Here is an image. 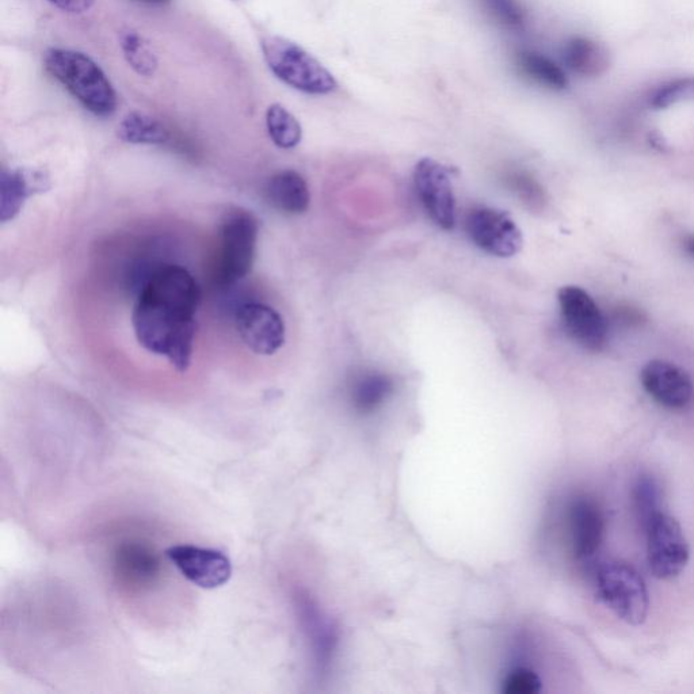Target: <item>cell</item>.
<instances>
[{
  "label": "cell",
  "mask_w": 694,
  "mask_h": 694,
  "mask_svg": "<svg viewBox=\"0 0 694 694\" xmlns=\"http://www.w3.org/2000/svg\"><path fill=\"white\" fill-rule=\"evenodd\" d=\"M616 319L627 324H639L644 320L642 312L631 307H620L616 311Z\"/></svg>",
  "instance_id": "cell-29"
},
{
  "label": "cell",
  "mask_w": 694,
  "mask_h": 694,
  "mask_svg": "<svg viewBox=\"0 0 694 694\" xmlns=\"http://www.w3.org/2000/svg\"><path fill=\"white\" fill-rule=\"evenodd\" d=\"M236 329L244 345L261 356H272L284 346L285 323L274 308L246 303L236 311Z\"/></svg>",
  "instance_id": "cell-12"
},
{
  "label": "cell",
  "mask_w": 694,
  "mask_h": 694,
  "mask_svg": "<svg viewBox=\"0 0 694 694\" xmlns=\"http://www.w3.org/2000/svg\"><path fill=\"white\" fill-rule=\"evenodd\" d=\"M563 60L575 74L597 78L609 70L608 49L587 37H573L564 44Z\"/></svg>",
  "instance_id": "cell-19"
},
{
  "label": "cell",
  "mask_w": 694,
  "mask_h": 694,
  "mask_svg": "<svg viewBox=\"0 0 694 694\" xmlns=\"http://www.w3.org/2000/svg\"><path fill=\"white\" fill-rule=\"evenodd\" d=\"M160 559L155 549L141 541H125L114 552L116 577L133 589L154 585L160 574Z\"/></svg>",
  "instance_id": "cell-15"
},
{
  "label": "cell",
  "mask_w": 694,
  "mask_h": 694,
  "mask_svg": "<svg viewBox=\"0 0 694 694\" xmlns=\"http://www.w3.org/2000/svg\"><path fill=\"white\" fill-rule=\"evenodd\" d=\"M647 533L648 567L658 579H673L689 562V545L681 525L662 513L644 529Z\"/></svg>",
  "instance_id": "cell-8"
},
{
  "label": "cell",
  "mask_w": 694,
  "mask_h": 694,
  "mask_svg": "<svg viewBox=\"0 0 694 694\" xmlns=\"http://www.w3.org/2000/svg\"><path fill=\"white\" fill-rule=\"evenodd\" d=\"M465 231L476 247L494 257H513L520 253L524 243L516 221L493 208L472 209L465 220Z\"/></svg>",
  "instance_id": "cell-9"
},
{
  "label": "cell",
  "mask_w": 694,
  "mask_h": 694,
  "mask_svg": "<svg viewBox=\"0 0 694 694\" xmlns=\"http://www.w3.org/2000/svg\"><path fill=\"white\" fill-rule=\"evenodd\" d=\"M266 127L270 139L282 150H292L299 146L303 131L300 122L284 106L274 104L266 113Z\"/></svg>",
  "instance_id": "cell-22"
},
{
  "label": "cell",
  "mask_w": 694,
  "mask_h": 694,
  "mask_svg": "<svg viewBox=\"0 0 694 694\" xmlns=\"http://www.w3.org/2000/svg\"><path fill=\"white\" fill-rule=\"evenodd\" d=\"M200 303L201 289L188 270L169 263L154 266L136 288L132 323L137 341L166 357L178 372L188 371Z\"/></svg>",
  "instance_id": "cell-1"
},
{
  "label": "cell",
  "mask_w": 694,
  "mask_h": 694,
  "mask_svg": "<svg viewBox=\"0 0 694 694\" xmlns=\"http://www.w3.org/2000/svg\"><path fill=\"white\" fill-rule=\"evenodd\" d=\"M395 392L392 377L385 373L366 371L354 377L349 385V400L361 417L376 414Z\"/></svg>",
  "instance_id": "cell-18"
},
{
  "label": "cell",
  "mask_w": 694,
  "mask_h": 694,
  "mask_svg": "<svg viewBox=\"0 0 694 694\" xmlns=\"http://www.w3.org/2000/svg\"><path fill=\"white\" fill-rule=\"evenodd\" d=\"M510 179H512L513 188L524 200L535 202V204L544 201L543 189L528 175H513Z\"/></svg>",
  "instance_id": "cell-27"
},
{
  "label": "cell",
  "mask_w": 694,
  "mask_h": 694,
  "mask_svg": "<svg viewBox=\"0 0 694 694\" xmlns=\"http://www.w3.org/2000/svg\"><path fill=\"white\" fill-rule=\"evenodd\" d=\"M121 49L129 66L140 76L151 78L158 70V59L143 36L133 30L121 33Z\"/></svg>",
  "instance_id": "cell-23"
},
{
  "label": "cell",
  "mask_w": 694,
  "mask_h": 694,
  "mask_svg": "<svg viewBox=\"0 0 694 694\" xmlns=\"http://www.w3.org/2000/svg\"><path fill=\"white\" fill-rule=\"evenodd\" d=\"M662 502V487L658 480L652 475L640 476L635 484V505L643 529L663 513Z\"/></svg>",
  "instance_id": "cell-24"
},
{
  "label": "cell",
  "mask_w": 694,
  "mask_h": 694,
  "mask_svg": "<svg viewBox=\"0 0 694 694\" xmlns=\"http://www.w3.org/2000/svg\"><path fill=\"white\" fill-rule=\"evenodd\" d=\"M139 2L147 3V5L152 6H163L167 5V3H170L171 0H139Z\"/></svg>",
  "instance_id": "cell-31"
},
{
  "label": "cell",
  "mask_w": 694,
  "mask_h": 694,
  "mask_svg": "<svg viewBox=\"0 0 694 694\" xmlns=\"http://www.w3.org/2000/svg\"><path fill=\"white\" fill-rule=\"evenodd\" d=\"M44 67L90 113L108 117L116 112V90L102 68L85 53L49 49L44 56Z\"/></svg>",
  "instance_id": "cell-2"
},
{
  "label": "cell",
  "mask_w": 694,
  "mask_h": 694,
  "mask_svg": "<svg viewBox=\"0 0 694 694\" xmlns=\"http://www.w3.org/2000/svg\"><path fill=\"white\" fill-rule=\"evenodd\" d=\"M517 64L528 78L548 89L559 91L568 87L567 75L563 68L541 53L522 51L517 55Z\"/></svg>",
  "instance_id": "cell-21"
},
{
  "label": "cell",
  "mask_w": 694,
  "mask_h": 694,
  "mask_svg": "<svg viewBox=\"0 0 694 694\" xmlns=\"http://www.w3.org/2000/svg\"><path fill=\"white\" fill-rule=\"evenodd\" d=\"M261 48L269 70L292 89L311 95H326L337 90L333 74L291 40L268 36L263 38Z\"/></svg>",
  "instance_id": "cell-3"
},
{
  "label": "cell",
  "mask_w": 694,
  "mask_h": 694,
  "mask_svg": "<svg viewBox=\"0 0 694 694\" xmlns=\"http://www.w3.org/2000/svg\"><path fill=\"white\" fill-rule=\"evenodd\" d=\"M415 190L427 215L442 230L456 226V198L449 170L434 159L419 160L414 170Z\"/></svg>",
  "instance_id": "cell-10"
},
{
  "label": "cell",
  "mask_w": 694,
  "mask_h": 694,
  "mask_svg": "<svg viewBox=\"0 0 694 694\" xmlns=\"http://www.w3.org/2000/svg\"><path fill=\"white\" fill-rule=\"evenodd\" d=\"M57 9L70 14H83L94 6L95 0H48Z\"/></svg>",
  "instance_id": "cell-28"
},
{
  "label": "cell",
  "mask_w": 694,
  "mask_h": 694,
  "mask_svg": "<svg viewBox=\"0 0 694 694\" xmlns=\"http://www.w3.org/2000/svg\"><path fill=\"white\" fill-rule=\"evenodd\" d=\"M257 240L258 220L253 213L243 209L227 213L220 228L217 284L230 287L251 272L257 253Z\"/></svg>",
  "instance_id": "cell-4"
},
{
  "label": "cell",
  "mask_w": 694,
  "mask_h": 694,
  "mask_svg": "<svg viewBox=\"0 0 694 694\" xmlns=\"http://www.w3.org/2000/svg\"><path fill=\"white\" fill-rule=\"evenodd\" d=\"M682 249L685 250L686 254L694 258V234L686 235L682 238Z\"/></svg>",
  "instance_id": "cell-30"
},
{
  "label": "cell",
  "mask_w": 694,
  "mask_h": 694,
  "mask_svg": "<svg viewBox=\"0 0 694 694\" xmlns=\"http://www.w3.org/2000/svg\"><path fill=\"white\" fill-rule=\"evenodd\" d=\"M564 329L583 349L601 352L608 342V323L585 289L568 285L558 293Z\"/></svg>",
  "instance_id": "cell-6"
},
{
  "label": "cell",
  "mask_w": 694,
  "mask_h": 694,
  "mask_svg": "<svg viewBox=\"0 0 694 694\" xmlns=\"http://www.w3.org/2000/svg\"><path fill=\"white\" fill-rule=\"evenodd\" d=\"M487 14L509 30L524 29L526 17L518 0H480Z\"/></svg>",
  "instance_id": "cell-26"
},
{
  "label": "cell",
  "mask_w": 694,
  "mask_h": 694,
  "mask_svg": "<svg viewBox=\"0 0 694 694\" xmlns=\"http://www.w3.org/2000/svg\"><path fill=\"white\" fill-rule=\"evenodd\" d=\"M643 388L655 402L670 410H682L693 399V383L688 373L671 362L654 360L640 373Z\"/></svg>",
  "instance_id": "cell-14"
},
{
  "label": "cell",
  "mask_w": 694,
  "mask_h": 694,
  "mask_svg": "<svg viewBox=\"0 0 694 694\" xmlns=\"http://www.w3.org/2000/svg\"><path fill=\"white\" fill-rule=\"evenodd\" d=\"M49 188V179L41 171L26 169L3 170L0 177V221L15 219L33 194Z\"/></svg>",
  "instance_id": "cell-16"
},
{
  "label": "cell",
  "mask_w": 694,
  "mask_h": 694,
  "mask_svg": "<svg viewBox=\"0 0 694 694\" xmlns=\"http://www.w3.org/2000/svg\"><path fill=\"white\" fill-rule=\"evenodd\" d=\"M601 601L627 624L640 625L647 619L650 598L642 575L631 564L608 562L597 571Z\"/></svg>",
  "instance_id": "cell-5"
},
{
  "label": "cell",
  "mask_w": 694,
  "mask_h": 694,
  "mask_svg": "<svg viewBox=\"0 0 694 694\" xmlns=\"http://www.w3.org/2000/svg\"><path fill=\"white\" fill-rule=\"evenodd\" d=\"M165 555L183 578L201 589H217L232 577L231 560L219 549L178 544L167 548Z\"/></svg>",
  "instance_id": "cell-11"
},
{
  "label": "cell",
  "mask_w": 694,
  "mask_h": 694,
  "mask_svg": "<svg viewBox=\"0 0 694 694\" xmlns=\"http://www.w3.org/2000/svg\"><path fill=\"white\" fill-rule=\"evenodd\" d=\"M293 598L301 629L310 647L316 676L323 680L329 677L338 655V629L307 591L297 590Z\"/></svg>",
  "instance_id": "cell-7"
},
{
  "label": "cell",
  "mask_w": 694,
  "mask_h": 694,
  "mask_svg": "<svg viewBox=\"0 0 694 694\" xmlns=\"http://www.w3.org/2000/svg\"><path fill=\"white\" fill-rule=\"evenodd\" d=\"M694 99V76L674 79L665 83L652 93L650 105L652 108L661 110L670 108L681 102L693 101Z\"/></svg>",
  "instance_id": "cell-25"
},
{
  "label": "cell",
  "mask_w": 694,
  "mask_h": 694,
  "mask_svg": "<svg viewBox=\"0 0 694 694\" xmlns=\"http://www.w3.org/2000/svg\"><path fill=\"white\" fill-rule=\"evenodd\" d=\"M117 135L125 143L147 146H163L170 140V132L162 122L140 112L127 114L118 127Z\"/></svg>",
  "instance_id": "cell-20"
},
{
  "label": "cell",
  "mask_w": 694,
  "mask_h": 694,
  "mask_svg": "<svg viewBox=\"0 0 694 694\" xmlns=\"http://www.w3.org/2000/svg\"><path fill=\"white\" fill-rule=\"evenodd\" d=\"M265 194L274 209L287 215H303L310 208V188L295 170L274 174L266 185Z\"/></svg>",
  "instance_id": "cell-17"
},
{
  "label": "cell",
  "mask_w": 694,
  "mask_h": 694,
  "mask_svg": "<svg viewBox=\"0 0 694 694\" xmlns=\"http://www.w3.org/2000/svg\"><path fill=\"white\" fill-rule=\"evenodd\" d=\"M567 524L575 558L582 562L593 559L604 539L605 520L600 505L587 495H577L568 503Z\"/></svg>",
  "instance_id": "cell-13"
}]
</instances>
